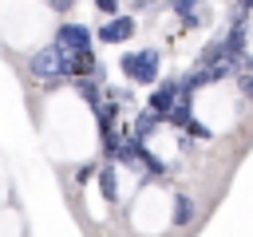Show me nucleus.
I'll use <instances>...</instances> for the list:
<instances>
[{
    "label": "nucleus",
    "instance_id": "f257e3e1",
    "mask_svg": "<svg viewBox=\"0 0 253 237\" xmlns=\"http://www.w3.org/2000/svg\"><path fill=\"white\" fill-rule=\"evenodd\" d=\"M158 63H162V55H158L154 47H142V51H126V55L119 59V71H123L130 83L150 87V83H158Z\"/></svg>",
    "mask_w": 253,
    "mask_h": 237
},
{
    "label": "nucleus",
    "instance_id": "f03ea898",
    "mask_svg": "<svg viewBox=\"0 0 253 237\" xmlns=\"http://www.w3.org/2000/svg\"><path fill=\"white\" fill-rule=\"evenodd\" d=\"M28 71H32L36 79H47V83H55V79H67V51H59L55 43H47V47L32 51V59H28Z\"/></svg>",
    "mask_w": 253,
    "mask_h": 237
},
{
    "label": "nucleus",
    "instance_id": "7ed1b4c3",
    "mask_svg": "<svg viewBox=\"0 0 253 237\" xmlns=\"http://www.w3.org/2000/svg\"><path fill=\"white\" fill-rule=\"evenodd\" d=\"M55 47L59 51H67V55H75V51H91V28L87 24H59L55 28Z\"/></svg>",
    "mask_w": 253,
    "mask_h": 237
},
{
    "label": "nucleus",
    "instance_id": "20e7f679",
    "mask_svg": "<svg viewBox=\"0 0 253 237\" xmlns=\"http://www.w3.org/2000/svg\"><path fill=\"white\" fill-rule=\"evenodd\" d=\"M182 99V79H162L158 83V91H150V103H146V111L150 115H158L162 122H166V115L174 111V103Z\"/></svg>",
    "mask_w": 253,
    "mask_h": 237
},
{
    "label": "nucleus",
    "instance_id": "39448f33",
    "mask_svg": "<svg viewBox=\"0 0 253 237\" xmlns=\"http://www.w3.org/2000/svg\"><path fill=\"white\" fill-rule=\"evenodd\" d=\"M134 32H138V28H134L130 16H115V20H107V24L95 28V40H99V43H126Z\"/></svg>",
    "mask_w": 253,
    "mask_h": 237
},
{
    "label": "nucleus",
    "instance_id": "423d86ee",
    "mask_svg": "<svg viewBox=\"0 0 253 237\" xmlns=\"http://www.w3.org/2000/svg\"><path fill=\"white\" fill-rule=\"evenodd\" d=\"M67 75L75 79V83H83V79H99V55L95 51H75V55H67Z\"/></svg>",
    "mask_w": 253,
    "mask_h": 237
},
{
    "label": "nucleus",
    "instance_id": "0eeeda50",
    "mask_svg": "<svg viewBox=\"0 0 253 237\" xmlns=\"http://www.w3.org/2000/svg\"><path fill=\"white\" fill-rule=\"evenodd\" d=\"M158 126H162V118H158V115H150V111H142V115L134 118V126H130V138L146 146V138H150V134H154Z\"/></svg>",
    "mask_w": 253,
    "mask_h": 237
},
{
    "label": "nucleus",
    "instance_id": "6e6552de",
    "mask_svg": "<svg viewBox=\"0 0 253 237\" xmlns=\"http://www.w3.org/2000/svg\"><path fill=\"white\" fill-rule=\"evenodd\" d=\"M194 213H198L194 198L178 190V194H174V225H178V229H182V225H190V221H194Z\"/></svg>",
    "mask_w": 253,
    "mask_h": 237
},
{
    "label": "nucleus",
    "instance_id": "1a4fd4ad",
    "mask_svg": "<svg viewBox=\"0 0 253 237\" xmlns=\"http://www.w3.org/2000/svg\"><path fill=\"white\" fill-rule=\"evenodd\" d=\"M170 8H174V16L182 20V28H198V24H202V8H198L194 0H174Z\"/></svg>",
    "mask_w": 253,
    "mask_h": 237
},
{
    "label": "nucleus",
    "instance_id": "9d476101",
    "mask_svg": "<svg viewBox=\"0 0 253 237\" xmlns=\"http://www.w3.org/2000/svg\"><path fill=\"white\" fill-rule=\"evenodd\" d=\"M75 91H79V99H83L87 107H95V111L103 107V87H99L95 79H83V83H75Z\"/></svg>",
    "mask_w": 253,
    "mask_h": 237
},
{
    "label": "nucleus",
    "instance_id": "9b49d317",
    "mask_svg": "<svg viewBox=\"0 0 253 237\" xmlns=\"http://www.w3.org/2000/svg\"><path fill=\"white\" fill-rule=\"evenodd\" d=\"M99 190H103L107 201H119V186H115V166H111V162L99 166Z\"/></svg>",
    "mask_w": 253,
    "mask_h": 237
},
{
    "label": "nucleus",
    "instance_id": "f8f14e48",
    "mask_svg": "<svg viewBox=\"0 0 253 237\" xmlns=\"http://www.w3.org/2000/svg\"><path fill=\"white\" fill-rule=\"evenodd\" d=\"M237 91H241L245 103H253V75H241V79H237Z\"/></svg>",
    "mask_w": 253,
    "mask_h": 237
},
{
    "label": "nucleus",
    "instance_id": "ddd939ff",
    "mask_svg": "<svg viewBox=\"0 0 253 237\" xmlns=\"http://www.w3.org/2000/svg\"><path fill=\"white\" fill-rule=\"evenodd\" d=\"M99 12H103L107 20H115V16H119V4H115V0H99Z\"/></svg>",
    "mask_w": 253,
    "mask_h": 237
}]
</instances>
